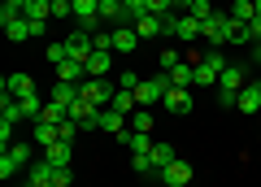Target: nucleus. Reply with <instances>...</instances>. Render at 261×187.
<instances>
[{
  "instance_id": "obj_25",
  "label": "nucleus",
  "mask_w": 261,
  "mask_h": 187,
  "mask_svg": "<svg viewBox=\"0 0 261 187\" xmlns=\"http://www.w3.org/2000/svg\"><path fill=\"white\" fill-rule=\"evenodd\" d=\"M196 87H218V70L209 61H196Z\"/></svg>"
},
{
  "instance_id": "obj_22",
  "label": "nucleus",
  "mask_w": 261,
  "mask_h": 187,
  "mask_svg": "<svg viewBox=\"0 0 261 187\" xmlns=\"http://www.w3.org/2000/svg\"><path fill=\"white\" fill-rule=\"evenodd\" d=\"M122 144H126L130 152H152V140H148V131H126V135H122Z\"/></svg>"
},
{
  "instance_id": "obj_43",
  "label": "nucleus",
  "mask_w": 261,
  "mask_h": 187,
  "mask_svg": "<svg viewBox=\"0 0 261 187\" xmlns=\"http://www.w3.org/2000/svg\"><path fill=\"white\" fill-rule=\"evenodd\" d=\"M257 18H261V0H257Z\"/></svg>"
},
{
  "instance_id": "obj_30",
  "label": "nucleus",
  "mask_w": 261,
  "mask_h": 187,
  "mask_svg": "<svg viewBox=\"0 0 261 187\" xmlns=\"http://www.w3.org/2000/svg\"><path fill=\"white\" fill-rule=\"evenodd\" d=\"M130 131H152V113L148 109H135V113H130Z\"/></svg>"
},
{
  "instance_id": "obj_38",
  "label": "nucleus",
  "mask_w": 261,
  "mask_h": 187,
  "mask_svg": "<svg viewBox=\"0 0 261 187\" xmlns=\"http://www.w3.org/2000/svg\"><path fill=\"white\" fill-rule=\"evenodd\" d=\"M157 66H161V70H174V66H178V52H174V48H166V52L157 57Z\"/></svg>"
},
{
  "instance_id": "obj_42",
  "label": "nucleus",
  "mask_w": 261,
  "mask_h": 187,
  "mask_svg": "<svg viewBox=\"0 0 261 187\" xmlns=\"http://www.w3.org/2000/svg\"><path fill=\"white\" fill-rule=\"evenodd\" d=\"M252 61H257V66H261V44H252Z\"/></svg>"
},
{
  "instance_id": "obj_12",
  "label": "nucleus",
  "mask_w": 261,
  "mask_h": 187,
  "mask_svg": "<svg viewBox=\"0 0 261 187\" xmlns=\"http://www.w3.org/2000/svg\"><path fill=\"white\" fill-rule=\"evenodd\" d=\"M22 118H27V113H22L18 96H0V122H5V126H18Z\"/></svg>"
},
{
  "instance_id": "obj_6",
  "label": "nucleus",
  "mask_w": 261,
  "mask_h": 187,
  "mask_svg": "<svg viewBox=\"0 0 261 187\" xmlns=\"http://www.w3.org/2000/svg\"><path fill=\"white\" fill-rule=\"evenodd\" d=\"M65 52H70V57H74V61H83V66H87V57H92L96 52V44H92V35H87V31H70V35H65Z\"/></svg>"
},
{
  "instance_id": "obj_5",
  "label": "nucleus",
  "mask_w": 261,
  "mask_h": 187,
  "mask_svg": "<svg viewBox=\"0 0 261 187\" xmlns=\"http://www.w3.org/2000/svg\"><path fill=\"white\" fill-rule=\"evenodd\" d=\"M157 178H161L166 187H187V183H192V166H187L183 157H174L170 166H161V170H157Z\"/></svg>"
},
{
  "instance_id": "obj_21",
  "label": "nucleus",
  "mask_w": 261,
  "mask_h": 187,
  "mask_svg": "<svg viewBox=\"0 0 261 187\" xmlns=\"http://www.w3.org/2000/svg\"><path fill=\"white\" fill-rule=\"evenodd\" d=\"M57 140H61V131H57L53 122H35V144L39 148H53Z\"/></svg>"
},
{
  "instance_id": "obj_36",
  "label": "nucleus",
  "mask_w": 261,
  "mask_h": 187,
  "mask_svg": "<svg viewBox=\"0 0 261 187\" xmlns=\"http://www.w3.org/2000/svg\"><path fill=\"white\" fill-rule=\"evenodd\" d=\"M218 104H222V109H240V92H222V87H218V96H214Z\"/></svg>"
},
{
  "instance_id": "obj_11",
  "label": "nucleus",
  "mask_w": 261,
  "mask_h": 187,
  "mask_svg": "<svg viewBox=\"0 0 261 187\" xmlns=\"http://www.w3.org/2000/svg\"><path fill=\"white\" fill-rule=\"evenodd\" d=\"M126 126H130L126 113H118V109H105V113H100V131H113V140H122Z\"/></svg>"
},
{
  "instance_id": "obj_14",
  "label": "nucleus",
  "mask_w": 261,
  "mask_h": 187,
  "mask_svg": "<svg viewBox=\"0 0 261 187\" xmlns=\"http://www.w3.org/2000/svg\"><path fill=\"white\" fill-rule=\"evenodd\" d=\"M44 161H48V166H70V161H74V144L57 140L53 148H44Z\"/></svg>"
},
{
  "instance_id": "obj_24",
  "label": "nucleus",
  "mask_w": 261,
  "mask_h": 187,
  "mask_svg": "<svg viewBox=\"0 0 261 187\" xmlns=\"http://www.w3.org/2000/svg\"><path fill=\"white\" fill-rule=\"evenodd\" d=\"M231 18L235 22H252V18H257V0H235V5H231Z\"/></svg>"
},
{
  "instance_id": "obj_26",
  "label": "nucleus",
  "mask_w": 261,
  "mask_h": 187,
  "mask_svg": "<svg viewBox=\"0 0 261 187\" xmlns=\"http://www.w3.org/2000/svg\"><path fill=\"white\" fill-rule=\"evenodd\" d=\"M148 157H152V170H161V166H170V161H174L178 152L170 148V144H152V152H148Z\"/></svg>"
},
{
  "instance_id": "obj_29",
  "label": "nucleus",
  "mask_w": 261,
  "mask_h": 187,
  "mask_svg": "<svg viewBox=\"0 0 261 187\" xmlns=\"http://www.w3.org/2000/svg\"><path fill=\"white\" fill-rule=\"evenodd\" d=\"M44 61H53V66L70 61V52H65V39H61V44H48V48H44Z\"/></svg>"
},
{
  "instance_id": "obj_31",
  "label": "nucleus",
  "mask_w": 261,
  "mask_h": 187,
  "mask_svg": "<svg viewBox=\"0 0 261 187\" xmlns=\"http://www.w3.org/2000/svg\"><path fill=\"white\" fill-rule=\"evenodd\" d=\"M231 44H252V35H248V22H235V18H231Z\"/></svg>"
},
{
  "instance_id": "obj_32",
  "label": "nucleus",
  "mask_w": 261,
  "mask_h": 187,
  "mask_svg": "<svg viewBox=\"0 0 261 187\" xmlns=\"http://www.w3.org/2000/svg\"><path fill=\"white\" fill-rule=\"evenodd\" d=\"M187 13H192V18H200V22H205V18H214V5H209V0H192V9H187Z\"/></svg>"
},
{
  "instance_id": "obj_40",
  "label": "nucleus",
  "mask_w": 261,
  "mask_h": 187,
  "mask_svg": "<svg viewBox=\"0 0 261 187\" xmlns=\"http://www.w3.org/2000/svg\"><path fill=\"white\" fill-rule=\"evenodd\" d=\"M248 35H252V44H261V18L248 22Z\"/></svg>"
},
{
  "instance_id": "obj_16",
  "label": "nucleus",
  "mask_w": 261,
  "mask_h": 187,
  "mask_svg": "<svg viewBox=\"0 0 261 187\" xmlns=\"http://www.w3.org/2000/svg\"><path fill=\"white\" fill-rule=\"evenodd\" d=\"M31 92H35L31 74H9V78H5V96H18V100H22V96H31Z\"/></svg>"
},
{
  "instance_id": "obj_27",
  "label": "nucleus",
  "mask_w": 261,
  "mask_h": 187,
  "mask_svg": "<svg viewBox=\"0 0 261 187\" xmlns=\"http://www.w3.org/2000/svg\"><path fill=\"white\" fill-rule=\"evenodd\" d=\"M44 104H48V100H39V92H31V96H22V113H27L31 122H35L39 113H44Z\"/></svg>"
},
{
  "instance_id": "obj_20",
  "label": "nucleus",
  "mask_w": 261,
  "mask_h": 187,
  "mask_svg": "<svg viewBox=\"0 0 261 187\" xmlns=\"http://www.w3.org/2000/svg\"><path fill=\"white\" fill-rule=\"evenodd\" d=\"M170 83H174V87H196V66H187V61H178V66L170 70Z\"/></svg>"
},
{
  "instance_id": "obj_33",
  "label": "nucleus",
  "mask_w": 261,
  "mask_h": 187,
  "mask_svg": "<svg viewBox=\"0 0 261 187\" xmlns=\"http://www.w3.org/2000/svg\"><path fill=\"white\" fill-rule=\"evenodd\" d=\"M70 178H74L70 166H53V183H48V187H70Z\"/></svg>"
},
{
  "instance_id": "obj_7",
  "label": "nucleus",
  "mask_w": 261,
  "mask_h": 187,
  "mask_svg": "<svg viewBox=\"0 0 261 187\" xmlns=\"http://www.w3.org/2000/svg\"><path fill=\"white\" fill-rule=\"evenodd\" d=\"M218 87H222V92H244V87H248V70L231 61V66L218 74Z\"/></svg>"
},
{
  "instance_id": "obj_41",
  "label": "nucleus",
  "mask_w": 261,
  "mask_h": 187,
  "mask_svg": "<svg viewBox=\"0 0 261 187\" xmlns=\"http://www.w3.org/2000/svg\"><path fill=\"white\" fill-rule=\"evenodd\" d=\"M22 5H27V0H5V9H13V13H22Z\"/></svg>"
},
{
  "instance_id": "obj_13",
  "label": "nucleus",
  "mask_w": 261,
  "mask_h": 187,
  "mask_svg": "<svg viewBox=\"0 0 261 187\" xmlns=\"http://www.w3.org/2000/svg\"><path fill=\"white\" fill-rule=\"evenodd\" d=\"M113 66V52H105V48H96L92 57H87V78H105Z\"/></svg>"
},
{
  "instance_id": "obj_17",
  "label": "nucleus",
  "mask_w": 261,
  "mask_h": 187,
  "mask_svg": "<svg viewBox=\"0 0 261 187\" xmlns=\"http://www.w3.org/2000/svg\"><path fill=\"white\" fill-rule=\"evenodd\" d=\"M83 74H87V66H83V61H74V57L57 66V78H61V83H83Z\"/></svg>"
},
{
  "instance_id": "obj_37",
  "label": "nucleus",
  "mask_w": 261,
  "mask_h": 187,
  "mask_svg": "<svg viewBox=\"0 0 261 187\" xmlns=\"http://www.w3.org/2000/svg\"><path fill=\"white\" fill-rule=\"evenodd\" d=\"M148 13H157V18H166V13H174V0H148Z\"/></svg>"
},
{
  "instance_id": "obj_44",
  "label": "nucleus",
  "mask_w": 261,
  "mask_h": 187,
  "mask_svg": "<svg viewBox=\"0 0 261 187\" xmlns=\"http://www.w3.org/2000/svg\"><path fill=\"white\" fill-rule=\"evenodd\" d=\"M257 83H261V66H257Z\"/></svg>"
},
{
  "instance_id": "obj_2",
  "label": "nucleus",
  "mask_w": 261,
  "mask_h": 187,
  "mask_svg": "<svg viewBox=\"0 0 261 187\" xmlns=\"http://www.w3.org/2000/svg\"><path fill=\"white\" fill-rule=\"evenodd\" d=\"M166 35L192 44V39H200V18H192V13H166Z\"/></svg>"
},
{
  "instance_id": "obj_8",
  "label": "nucleus",
  "mask_w": 261,
  "mask_h": 187,
  "mask_svg": "<svg viewBox=\"0 0 261 187\" xmlns=\"http://www.w3.org/2000/svg\"><path fill=\"white\" fill-rule=\"evenodd\" d=\"M135 35H140V39L166 35V18H157V13H140V18H135Z\"/></svg>"
},
{
  "instance_id": "obj_19",
  "label": "nucleus",
  "mask_w": 261,
  "mask_h": 187,
  "mask_svg": "<svg viewBox=\"0 0 261 187\" xmlns=\"http://www.w3.org/2000/svg\"><path fill=\"white\" fill-rule=\"evenodd\" d=\"M261 109V83H248L240 92V113H257Z\"/></svg>"
},
{
  "instance_id": "obj_35",
  "label": "nucleus",
  "mask_w": 261,
  "mask_h": 187,
  "mask_svg": "<svg viewBox=\"0 0 261 187\" xmlns=\"http://www.w3.org/2000/svg\"><path fill=\"white\" fill-rule=\"evenodd\" d=\"M140 83H144V78L135 74V70H122V78H118V87H122V92H135Z\"/></svg>"
},
{
  "instance_id": "obj_39",
  "label": "nucleus",
  "mask_w": 261,
  "mask_h": 187,
  "mask_svg": "<svg viewBox=\"0 0 261 187\" xmlns=\"http://www.w3.org/2000/svg\"><path fill=\"white\" fill-rule=\"evenodd\" d=\"M122 5H126V13H130V18H140V13H148V0H122Z\"/></svg>"
},
{
  "instance_id": "obj_34",
  "label": "nucleus",
  "mask_w": 261,
  "mask_h": 187,
  "mask_svg": "<svg viewBox=\"0 0 261 187\" xmlns=\"http://www.w3.org/2000/svg\"><path fill=\"white\" fill-rule=\"evenodd\" d=\"M57 131H61V140H65V144H74V135H79V131H83V126H79V122H74V118H65V122H61V126H57Z\"/></svg>"
},
{
  "instance_id": "obj_1",
  "label": "nucleus",
  "mask_w": 261,
  "mask_h": 187,
  "mask_svg": "<svg viewBox=\"0 0 261 187\" xmlns=\"http://www.w3.org/2000/svg\"><path fill=\"white\" fill-rule=\"evenodd\" d=\"M200 39H205L209 48L231 44V13H214V18H205V22H200Z\"/></svg>"
},
{
  "instance_id": "obj_18",
  "label": "nucleus",
  "mask_w": 261,
  "mask_h": 187,
  "mask_svg": "<svg viewBox=\"0 0 261 187\" xmlns=\"http://www.w3.org/2000/svg\"><path fill=\"white\" fill-rule=\"evenodd\" d=\"M22 18L48 22V18H53V0H27V5H22Z\"/></svg>"
},
{
  "instance_id": "obj_15",
  "label": "nucleus",
  "mask_w": 261,
  "mask_h": 187,
  "mask_svg": "<svg viewBox=\"0 0 261 187\" xmlns=\"http://www.w3.org/2000/svg\"><path fill=\"white\" fill-rule=\"evenodd\" d=\"M48 100H53V104H61V109H70V104L79 100V83H61V78H57V87L48 92Z\"/></svg>"
},
{
  "instance_id": "obj_28",
  "label": "nucleus",
  "mask_w": 261,
  "mask_h": 187,
  "mask_svg": "<svg viewBox=\"0 0 261 187\" xmlns=\"http://www.w3.org/2000/svg\"><path fill=\"white\" fill-rule=\"evenodd\" d=\"M130 170H135V174H157V170H152V157H148V152H130Z\"/></svg>"
},
{
  "instance_id": "obj_3",
  "label": "nucleus",
  "mask_w": 261,
  "mask_h": 187,
  "mask_svg": "<svg viewBox=\"0 0 261 187\" xmlns=\"http://www.w3.org/2000/svg\"><path fill=\"white\" fill-rule=\"evenodd\" d=\"M27 161H31V144H9V148L0 152V178L9 183V174H18Z\"/></svg>"
},
{
  "instance_id": "obj_23",
  "label": "nucleus",
  "mask_w": 261,
  "mask_h": 187,
  "mask_svg": "<svg viewBox=\"0 0 261 187\" xmlns=\"http://www.w3.org/2000/svg\"><path fill=\"white\" fill-rule=\"evenodd\" d=\"M109 104H113V109H118V113H126V118H130V113H135V104H140V100H135V92H122V87H118Z\"/></svg>"
},
{
  "instance_id": "obj_9",
  "label": "nucleus",
  "mask_w": 261,
  "mask_h": 187,
  "mask_svg": "<svg viewBox=\"0 0 261 187\" xmlns=\"http://www.w3.org/2000/svg\"><path fill=\"white\" fill-rule=\"evenodd\" d=\"M161 104H166L170 113H192V87H170Z\"/></svg>"
},
{
  "instance_id": "obj_10",
  "label": "nucleus",
  "mask_w": 261,
  "mask_h": 187,
  "mask_svg": "<svg viewBox=\"0 0 261 187\" xmlns=\"http://www.w3.org/2000/svg\"><path fill=\"white\" fill-rule=\"evenodd\" d=\"M140 48V35H135V26H113V52H135Z\"/></svg>"
},
{
  "instance_id": "obj_4",
  "label": "nucleus",
  "mask_w": 261,
  "mask_h": 187,
  "mask_svg": "<svg viewBox=\"0 0 261 187\" xmlns=\"http://www.w3.org/2000/svg\"><path fill=\"white\" fill-rule=\"evenodd\" d=\"M113 92H118V87H113L109 78H83V83H79V96H83V100H92L96 109H100L105 100H113Z\"/></svg>"
}]
</instances>
